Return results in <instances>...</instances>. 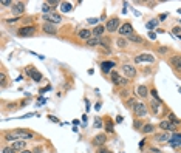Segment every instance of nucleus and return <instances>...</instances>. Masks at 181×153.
Segmentation results:
<instances>
[{"label":"nucleus","mask_w":181,"mask_h":153,"mask_svg":"<svg viewBox=\"0 0 181 153\" xmlns=\"http://www.w3.org/2000/svg\"><path fill=\"white\" fill-rule=\"evenodd\" d=\"M34 135L27 132V130H14V132H9L6 133V139L8 141H25V139H33Z\"/></svg>","instance_id":"1"},{"label":"nucleus","mask_w":181,"mask_h":153,"mask_svg":"<svg viewBox=\"0 0 181 153\" xmlns=\"http://www.w3.org/2000/svg\"><path fill=\"white\" fill-rule=\"evenodd\" d=\"M34 31H36L34 27H22V28L17 31V34H19L20 37H30V36L34 34Z\"/></svg>","instance_id":"2"},{"label":"nucleus","mask_w":181,"mask_h":153,"mask_svg":"<svg viewBox=\"0 0 181 153\" xmlns=\"http://www.w3.org/2000/svg\"><path fill=\"white\" fill-rule=\"evenodd\" d=\"M44 19L48 22V23H60L62 17L59 14H56V12H50V14H45Z\"/></svg>","instance_id":"3"},{"label":"nucleus","mask_w":181,"mask_h":153,"mask_svg":"<svg viewBox=\"0 0 181 153\" xmlns=\"http://www.w3.org/2000/svg\"><path fill=\"white\" fill-rule=\"evenodd\" d=\"M118 27H119V20L118 19H110L108 22H107V25H105V30L107 31H110V33H113V31H116L118 30Z\"/></svg>","instance_id":"4"},{"label":"nucleus","mask_w":181,"mask_h":153,"mask_svg":"<svg viewBox=\"0 0 181 153\" xmlns=\"http://www.w3.org/2000/svg\"><path fill=\"white\" fill-rule=\"evenodd\" d=\"M119 34H121V36H128V37H130V36L133 34L132 25H130V23H124L122 27L119 28Z\"/></svg>","instance_id":"5"},{"label":"nucleus","mask_w":181,"mask_h":153,"mask_svg":"<svg viewBox=\"0 0 181 153\" xmlns=\"http://www.w3.org/2000/svg\"><path fill=\"white\" fill-rule=\"evenodd\" d=\"M153 60H155V57H153L152 54H149V53L139 54V56L135 57V62H136V63H141V62H153Z\"/></svg>","instance_id":"6"},{"label":"nucleus","mask_w":181,"mask_h":153,"mask_svg":"<svg viewBox=\"0 0 181 153\" xmlns=\"http://www.w3.org/2000/svg\"><path fill=\"white\" fill-rule=\"evenodd\" d=\"M147 113V105L146 104H141V102H139V104H135V114H136V116H144V114Z\"/></svg>","instance_id":"7"},{"label":"nucleus","mask_w":181,"mask_h":153,"mask_svg":"<svg viewBox=\"0 0 181 153\" xmlns=\"http://www.w3.org/2000/svg\"><path fill=\"white\" fill-rule=\"evenodd\" d=\"M27 73H28V74L31 76V79H33V81H36V82H40V81H42V74L39 73L37 70L28 68V70H27Z\"/></svg>","instance_id":"8"},{"label":"nucleus","mask_w":181,"mask_h":153,"mask_svg":"<svg viewBox=\"0 0 181 153\" xmlns=\"http://www.w3.org/2000/svg\"><path fill=\"white\" fill-rule=\"evenodd\" d=\"M42 30L47 33V34H56L57 33V30H56V27H54V25L53 23H44V27H42Z\"/></svg>","instance_id":"9"},{"label":"nucleus","mask_w":181,"mask_h":153,"mask_svg":"<svg viewBox=\"0 0 181 153\" xmlns=\"http://www.w3.org/2000/svg\"><path fill=\"white\" fill-rule=\"evenodd\" d=\"M122 71L128 76V78H135V76H136V70H135L132 65H124V67H122Z\"/></svg>","instance_id":"10"},{"label":"nucleus","mask_w":181,"mask_h":153,"mask_svg":"<svg viewBox=\"0 0 181 153\" xmlns=\"http://www.w3.org/2000/svg\"><path fill=\"white\" fill-rule=\"evenodd\" d=\"M112 79H113V82L116 84V85H121V84H125L127 81L125 79H122L121 78V76L118 74V73H116V71H112Z\"/></svg>","instance_id":"11"},{"label":"nucleus","mask_w":181,"mask_h":153,"mask_svg":"<svg viewBox=\"0 0 181 153\" xmlns=\"http://www.w3.org/2000/svg\"><path fill=\"white\" fill-rule=\"evenodd\" d=\"M113 67H115V62H110V60L101 63V68H102V71H104V73H110V70H112Z\"/></svg>","instance_id":"12"},{"label":"nucleus","mask_w":181,"mask_h":153,"mask_svg":"<svg viewBox=\"0 0 181 153\" xmlns=\"http://www.w3.org/2000/svg\"><path fill=\"white\" fill-rule=\"evenodd\" d=\"M169 144L173 147H178L181 144V135H172V138L169 139Z\"/></svg>","instance_id":"13"},{"label":"nucleus","mask_w":181,"mask_h":153,"mask_svg":"<svg viewBox=\"0 0 181 153\" xmlns=\"http://www.w3.org/2000/svg\"><path fill=\"white\" fill-rule=\"evenodd\" d=\"M105 141H107L105 135H98V136H95V139H93V144H95V145H104Z\"/></svg>","instance_id":"14"},{"label":"nucleus","mask_w":181,"mask_h":153,"mask_svg":"<svg viewBox=\"0 0 181 153\" xmlns=\"http://www.w3.org/2000/svg\"><path fill=\"white\" fill-rule=\"evenodd\" d=\"M170 63L173 65L175 70H181V56H173L170 59Z\"/></svg>","instance_id":"15"},{"label":"nucleus","mask_w":181,"mask_h":153,"mask_svg":"<svg viewBox=\"0 0 181 153\" xmlns=\"http://www.w3.org/2000/svg\"><path fill=\"white\" fill-rule=\"evenodd\" d=\"M23 11H25V3H22V2H19L12 6V12H14V14H22Z\"/></svg>","instance_id":"16"},{"label":"nucleus","mask_w":181,"mask_h":153,"mask_svg":"<svg viewBox=\"0 0 181 153\" xmlns=\"http://www.w3.org/2000/svg\"><path fill=\"white\" fill-rule=\"evenodd\" d=\"M77 36H79L81 39H84V40H90V37H92V31H88V30H81L79 33H77Z\"/></svg>","instance_id":"17"},{"label":"nucleus","mask_w":181,"mask_h":153,"mask_svg":"<svg viewBox=\"0 0 181 153\" xmlns=\"http://www.w3.org/2000/svg\"><path fill=\"white\" fill-rule=\"evenodd\" d=\"M25 145H27V142L25 141H16V142H12V148L14 150H25Z\"/></svg>","instance_id":"18"},{"label":"nucleus","mask_w":181,"mask_h":153,"mask_svg":"<svg viewBox=\"0 0 181 153\" xmlns=\"http://www.w3.org/2000/svg\"><path fill=\"white\" fill-rule=\"evenodd\" d=\"M160 104H161L160 100H153L152 104H150V108H152L153 114H158V111H160Z\"/></svg>","instance_id":"19"},{"label":"nucleus","mask_w":181,"mask_h":153,"mask_svg":"<svg viewBox=\"0 0 181 153\" xmlns=\"http://www.w3.org/2000/svg\"><path fill=\"white\" fill-rule=\"evenodd\" d=\"M138 94H139L141 97H146V96L149 94L147 87H146V85H139V87H138Z\"/></svg>","instance_id":"20"},{"label":"nucleus","mask_w":181,"mask_h":153,"mask_svg":"<svg viewBox=\"0 0 181 153\" xmlns=\"http://www.w3.org/2000/svg\"><path fill=\"white\" fill-rule=\"evenodd\" d=\"M160 127H161L163 130H175L173 125H172V122H169V121H163V122L160 124Z\"/></svg>","instance_id":"21"},{"label":"nucleus","mask_w":181,"mask_h":153,"mask_svg":"<svg viewBox=\"0 0 181 153\" xmlns=\"http://www.w3.org/2000/svg\"><path fill=\"white\" fill-rule=\"evenodd\" d=\"M155 139H157V141H169V139H170V136L169 135H167V133H161V135H157V136H155Z\"/></svg>","instance_id":"22"},{"label":"nucleus","mask_w":181,"mask_h":153,"mask_svg":"<svg viewBox=\"0 0 181 153\" xmlns=\"http://www.w3.org/2000/svg\"><path fill=\"white\" fill-rule=\"evenodd\" d=\"M128 39H130L132 42H136V43H143V37H139V36H136V34H132Z\"/></svg>","instance_id":"23"},{"label":"nucleus","mask_w":181,"mask_h":153,"mask_svg":"<svg viewBox=\"0 0 181 153\" xmlns=\"http://www.w3.org/2000/svg\"><path fill=\"white\" fill-rule=\"evenodd\" d=\"M157 25H158V19H153V20L147 22V25H146V27H147V30H152L153 27H157Z\"/></svg>","instance_id":"24"},{"label":"nucleus","mask_w":181,"mask_h":153,"mask_svg":"<svg viewBox=\"0 0 181 153\" xmlns=\"http://www.w3.org/2000/svg\"><path fill=\"white\" fill-rule=\"evenodd\" d=\"M60 8H62V11L68 12V11H71L73 6H71V3H67V2H65V3H60Z\"/></svg>","instance_id":"25"},{"label":"nucleus","mask_w":181,"mask_h":153,"mask_svg":"<svg viewBox=\"0 0 181 153\" xmlns=\"http://www.w3.org/2000/svg\"><path fill=\"white\" fill-rule=\"evenodd\" d=\"M102 33H104V27H96L95 30H93V34L98 37V36H101Z\"/></svg>","instance_id":"26"},{"label":"nucleus","mask_w":181,"mask_h":153,"mask_svg":"<svg viewBox=\"0 0 181 153\" xmlns=\"http://www.w3.org/2000/svg\"><path fill=\"white\" fill-rule=\"evenodd\" d=\"M143 132H144V133H152V132H153V125H150V124L144 125V127H143Z\"/></svg>","instance_id":"27"},{"label":"nucleus","mask_w":181,"mask_h":153,"mask_svg":"<svg viewBox=\"0 0 181 153\" xmlns=\"http://www.w3.org/2000/svg\"><path fill=\"white\" fill-rule=\"evenodd\" d=\"M98 43H99L98 37H96V39H90V40H87V45H88V46H95V45H98Z\"/></svg>","instance_id":"28"},{"label":"nucleus","mask_w":181,"mask_h":153,"mask_svg":"<svg viewBox=\"0 0 181 153\" xmlns=\"http://www.w3.org/2000/svg\"><path fill=\"white\" fill-rule=\"evenodd\" d=\"M169 122H173V124H179L181 121H179L176 116H173V114H170V116H169Z\"/></svg>","instance_id":"29"},{"label":"nucleus","mask_w":181,"mask_h":153,"mask_svg":"<svg viewBox=\"0 0 181 153\" xmlns=\"http://www.w3.org/2000/svg\"><path fill=\"white\" fill-rule=\"evenodd\" d=\"M127 45V42H125V39H122V37H119L118 39V46H121V48H124Z\"/></svg>","instance_id":"30"},{"label":"nucleus","mask_w":181,"mask_h":153,"mask_svg":"<svg viewBox=\"0 0 181 153\" xmlns=\"http://www.w3.org/2000/svg\"><path fill=\"white\" fill-rule=\"evenodd\" d=\"M105 130H107L108 133H113V124H112V122H107V124H105Z\"/></svg>","instance_id":"31"},{"label":"nucleus","mask_w":181,"mask_h":153,"mask_svg":"<svg viewBox=\"0 0 181 153\" xmlns=\"http://www.w3.org/2000/svg\"><path fill=\"white\" fill-rule=\"evenodd\" d=\"M50 9H51V6H50L48 3H44V6H42V11L45 12V14H47V12L50 14Z\"/></svg>","instance_id":"32"},{"label":"nucleus","mask_w":181,"mask_h":153,"mask_svg":"<svg viewBox=\"0 0 181 153\" xmlns=\"http://www.w3.org/2000/svg\"><path fill=\"white\" fill-rule=\"evenodd\" d=\"M3 153H16V150L12 148V147H5V148H3Z\"/></svg>","instance_id":"33"},{"label":"nucleus","mask_w":181,"mask_h":153,"mask_svg":"<svg viewBox=\"0 0 181 153\" xmlns=\"http://www.w3.org/2000/svg\"><path fill=\"white\" fill-rule=\"evenodd\" d=\"M95 127H96V129H99V127H102V121H101L99 118H96V121H95Z\"/></svg>","instance_id":"34"},{"label":"nucleus","mask_w":181,"mask_h":153,"mask_svg":"<svg viewBox=\"0 0 181 153\" xmlns=\"http://www.w3.org/2000/svg\"><path fill=\"white\" fill-rule=\"evenodd\" d=\"M150 93H152V96H153L155 99H157V100H160V96H158V93H157V90H152ZM160 102H161V100H160Z\"/></svg>","instance_id":"35"},{"label":"nucleus","mask_w":181,"mask_h":153,"mask_svg":"<svg viewBox=\"0 0 181 153\" xmlns=\"http://www.w3.org/2000/svg\"><path fill=\"white\" fill-rule=\"evenodd\" d=\"M2 5H3V6H9L11 2H9V0H2Z\"/></svg>","instance_id":"36"},{"label":"nucleus","mask_w":181,"mask_h":153,"mask_svg":"<svg viewBox=\"0 0 181 153\" xmlns=\"http://www.w3.org/2000/svg\"><path fill=\"white\" fill-rule=\"evenodd\" d=\"M48 119H50V121H53V122H59V119H57L56 116H48Z\"/></svg>","instance_id":"37"},{"label":"nucleus","mask_w":181,"mask_h":153,"mask_svg":"<svg viewBox=\"0 0 181 153\" xmlns=\"http://www.w3.org/2000/svg\"><path fill=\"white\" fill-rule=\"evenodd\" d=\"M0 79H2V85H5V79H6V76L2 73V74H0Z\"/></svg>","instance_id":"38"},{"label":"nucleus","mask_w":181,"mask_h":153,"mask_svg":"<svg viewBox=\"0 0 181 153\" xmlns=\"http://www.w3.org/2000/svg\"><path fill=\"white\" fill-rule=\"evenodd\" d=\"M98 20H99V19H95V17H92V19H88V22H90V23H98Z\"/></svg>","instance_id":"39"},{"label":"nucleus","mask_w":181,"mask_h":153,"mask_svg":"<svg viewBox=\"0 0 181 153\" xmlns=\"http://www.w3.org/2000/svg\"><path fill=\"white\" fill-rule=\"evenodd\" d=\"M173 33H175V34H179V33H181V28H179V27L173 28Z\"/></svg>","instance_id":"40"},{"label":"nucleus","mask_w":181,"mask_h":153,"mask_svg":"<svg viewBox=\"0 0 181 153\" xmlns=\"http://www.w3.org/2000/svg\"><path fill=\"white\" fill-rule=\"evenodd\" d=\"M149 37H150V39L153 40V39H155V37H157V34H155V33H149Z\"/></svg>","instance_id":"41"},{"label":"nucleus","mask_w":181,"mask_h":153,"mask_svg":"<svg viewBox=\"0 0 181 153\" xmlns=\"http://www.w3.org/2000/svg\"><path fill=\"white\" fill-rule=\"evenodd\" d=\"M127 104H128V107H132V105L135 104V99H130V100H128V102H127Z\"/></svg>","instance_id":"42"},{"label":"nucleus","mask_w":181,"mask_h":153,"mask_svg":"<svg viewBox=\"0 0 181 153\" xmlns=\"http://www.w3.org/2000/svg\"><path fill=\"white\" fill-rule=\"evenodd\" d=\"M48 5H59V2H56V0H51V2H48Z\"/></svg>","instance_id":"43"},{"label":"nucleus","mask_w":181,"mask_h":153,"mask_svg":"<svg viewBox=\"0 0 181 153\" xmlns=\"http://www.w3.org/2000/svg\"><path fill=\"white\" fill-rule=\"evenodd\" d=\"M95 110H96V111H98V110H101V104H99V102H98V104L95 105Z\"/></svg>","instance_id":"44"},{"label":"nucleus","mask_w":181,"mask_h":153,"mask_svg":"<svg viewBox=\"0 0 181 153\" xmlns=\"http://www.w3.org/2000/svg\"><path fill=\"white\" fill-rule=\"evenodd\" d=\"M166 17H167V14H161V16H160V20H166Z\"/></svg>","instance_id":"45"},{"label":"nucleus","mask_w":181,"mask_h":153,"mask_svg":"<svg viewBox=\"0 0 181 153\" xmlns=\"http://www.w3.org/2000/svg\"><path fill=\"white\" fill-rule=\"evenodd\" d=\"M16 20H17V19H8V20H6V22H8V23H14V22H16Z\"/></svg>","instance_id":"46"},{"label":"nucleus","mask_w":181,"mask_h":153,"mask_svg":"<svg viewBox=\"0 0 181 153\" xmlns=\"http://www.w3.org/2000/svg\"><path fill=\"white\" fill-rule=\"evenodd\" d=\"M122 119H124L122 116H118V118H116V122H122Z\"/></svg>","instance_id":"47"},{"label":"nucleus","mask_w":181,"mask_h":153,"mask_svg":"<svg viewBox=\"0 0 181 153\" xmlns=\"http://www.w3.org/2000/svg\"><path fill=\"white\" fill-rule=\"evenodd\" d=\"M133 125H135V127H136V129H139V127H141V124H139V122H138V121H136V122H133Z\"/></svg>","instance_id":"48"},{"label":"nucleus","mask_w":181,"mask_h":153,"mask_svg":"<svg viewBox=\"0 0 181 153\" xmlns=\"http://www.w3.org/2000/svg\"><path fill=\"white\" fill-rule=\"evenodd\" d=\"M160 53H167V48H160Z\"/></svg>","instance_id":"49"},{"label":"nucleus","mask_w":181,"mask_h":153,"mask_svg":"<svg viewBox=\"0 0 181 153\" xmlns=\"http://www.w3.org/2000/svg\"><path fill=\"white\" fill-rule=\"evenodd\" d=\"M82 122H84V124H87V116H85V114L82 116Z\"/></svg>","instance_id":"50"},{"label":"nucleus","mask_w":181,"mask_h":153,"mask_svg":"<svg viewBox=\"0 0 181 153\" xmlns=\"http://www.w3.org/2000/svg\"><path fill=\"white\" fill-rule=\"evenodd\" d=\"M20 153H31V151H28V150H23V151H20Z\"/></svg>","instance_id":"51"},{"label":"nucleus","mask_w":181,"mask_h":153,"mask_svg":"<svg viewBox=\"0 0 181 153\" xmlns=\"http://www.w3.org/2000/svg\"><path fill=\"white\" fill-rule=\"evenodd\" d=\"M179 39H181V36H179Z\"/></svg>","instance_id":"52"}]
</instances>
